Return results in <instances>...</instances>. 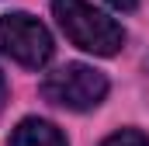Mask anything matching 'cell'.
<instances>
[{
  "mask_svg": "<svg viewBox=\"0 0 149 146\" xmlns=\"http://www.w3.org/2000/svg\"><path fill=\"white\" fill-rule=\"evenodd\" d=\"M52 14L66 38L94 56H114L125 42L121 25H114L108 14H101L87 0H52Z\"/></svg>",
  "mask_w": 149,
  "mask_h": 146,
  "instance_id": "cell-1",
  "label": "cell"
},
{
  "mask_svg": "<svg viewBox=\"0 0 149 146\" xmlns=\"http://www.w3.org/2000/svg\"><path fill=\"white\" fill-rule=\"evenodd\" d=\"M42 94L59 105V108L70 111H87L97 108L108 94V77L94 66H83V63H66L56 73H49L42 80Z\"/></svg>",
  "mask_w": 149,
  "mask_h": 146,
  "instance_id": "cell-2",
  "label": "cell"
},
{
  "mask_svg": "<svg viewBox=\"0 0 149 146\" xmlns=\"http://www.w3.org/2000/svg\"><path fill=\"white\" fill-rule=\"evenodd\" d=\"M0 52L28 70H38L52 59V35L31 14H0Z\"/></svg>",
  "mask_w": 149,
  "mask_h": 146,
  "instance_id": "cell-3",
  "label": "cell"
},
{
  "mask_svg": "<svg viewBox=\"0 0 149 146\" xmlns=\"http://www.w3.org/2000/svg\"><path fill=\"white\" fill-rule=\"evenodd\" d=\"M10 146H66L63 132L52 125V122H42V118H24L14 136H10Z\"/></svg>",
  "mask_w": 149,
  "mask_h": 146,
  "instance_id": "cell-4",
  "label": "cell"
},
{
  "mask_svg": "<svg viewBox=\"0 0 149 146\" xmlns=\"http://www.w3.org/2000/svg\"><path fill=\"white\" fill-rule=\"evenodd\" d=\"M101 146H149V139L139 129H118V132H111Z\"/></svg>",
  "mask_w": 149,
  "mask_h": 146,
  "instance_id": "cell-5",
  "label": "cell"
},
{
  "mask_svg": "<svg viewBox=\"0 0 149 146\" xmlns=\"http://www.w3.org/2000/svg\"><path fill=\"white\" fill-rule=\"evenodd\" d=\"M108 4H111V7H118V11H132L139 0H108Z\"/></svg>",
  "mask_w": 149,
  "mask_h": 146,
  "instance_id": "cell-6",
  "label": "cell"
},
{
  "mask_svg": "<svg viewBox=\"0 0 149 146\" xmlns=\"http://www.w3.org/2000/svg\"><path fill=\"white\" fill-rule=\"evenodd\" d=\"M7 105V80H3V73H0V108Z\"/></svg>",
  "mask_w": 149,
  "mask_h": 146,
  "instance_id": "cell-7",
  "label": "cell"
}]
</instances>
